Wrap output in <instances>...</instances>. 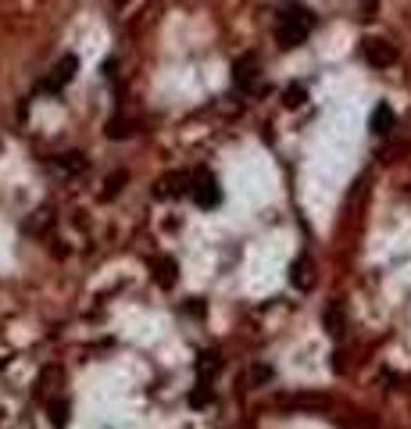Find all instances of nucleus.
<instances>
[{
    "label": "nucleus",
    "instance_id": "nucleus-1",
    "mask_svg": "<svg viewBox=\"0 0 411 429\" xmlns=\"http://www.w3.org/2000/svg\"><path fill=\"white\" fill-rule=\"evenodd\" d=\"M315 29V18L312 11H304V8H286L276 21V43L283 51H294L300 47V43L307 39V33Z\"/></svg>",
    "mask_w": 411,
    "mask_h": 429
},
{
    "label": "nucleus",
    "instance_id": "nucleus-2",
    "mask_svg": "<svg viewBox=\"0 0 411 429\" xmlns=\"http://www.w3.org/2000/svg\"><path fill=\"white\" fill-rule=\"evenodd\" d=\"M190 197L204 211H211V208L222 204V186H218V179L211 176L208 168H200V172H193V176H190Z\"/></svg>",
    "mask_w": 411,
    "mask_h": 429
},
{
    "label": "nucleus",
    "instance_id": "nucleus-3",
    "mask_svg": "<svg viewBox=\"0 0 411 429\" xmlns=\"http://www.w3.org/2000/svg\"><path fill=\"white\" fill-rule=\"evenodd\" d=\"M258 79H261V72H258V57H254V54H243V57L233 64V82H236V90H240V93L258 90Z\"/></svg>",
    "mask_w": 411,
    "mask_h": 429
},
{
    "label": "nucleus",
    "instance_id": "nucleus-4",
    "mask_svg": "<svg viewBox=\"0 0 411 429\" xmlns=\"http://www.w3.org/2000/svg\"><path fill=\"white\" fill-rule=\"evenodd\" d=\"M361 54H365V61L372 64V69H390V64L397 61V47L390 39H365Z\"/></svg>",
    "mask_w": 411,
    "mask_h": 429
},
{
    "label": "nucleus",
    "instance_id": "nucleus-5",
    "mask_svg": "<svg viewBox=\"0 0 411 429\" xmlns=\"http://www.w3.org/2000/svg\"><path fill=\"white\" fill-rule=\"evenodd\" d=\"M182 193H190V176H182V172H169V176H161L154 183V197L164 201V197H182Z\"/></svg>",
    "mask_w": 411,
    "mask_h": 429
},
{
    "label": "nucleus",
    "instance_id": "nucleus-6",
    "mask_svg": "<svg viewBox=\"0 0 411 429\" xmlns=\"http://www.w3.org/2000/svg\"><path fill=\"white\" fill-rule=\"evenodd\" d=\"M75 69H79V57L75 54H65L57 61V69H54V75L44 82V90H50V93H57L61 86H68L72 82V75H75Z\"/></svg>",
    "mask_w": 411,
    "mask_h": 429
},
{
    "label": "nucleus",
    "instance_id": "nucleus-7",
    "mask_svg": "<svg viewBox=\"0 0 411 429\" xmlns=\"http://www.w3.org/2000/svg\"><path fill=\"white\" fill-rule=\"evenodd\" d=\"M154 279H157V286H175V257H157L154 262Z\"/></svg>",
    "mask_w": 411,
    "mask_h": 429
},
{
    "label": "nucleus",
    "instance_id": "nucleus-8",
    "mask_svg": "<svg viewBox=\"0 0 411 429\" xmlns=\"http://www.w3.org/2000/svg\"><path fill=\"white\" fill-rule=\"evenodd\" d=\"M368 125H372L376 136L390 133V129H394V107H390V104H379L376 111H372V122H368Z\"/></svg>",
    "mask_w": 411,
    "mask_h": 429
},
{
    "label": "nucleus",
    "instance_id": "nucleus-9",
    "mask_svg": "<svg viewBox=\"0 0 411 429\" xmlns=\"http://www.w3.org/2000/svg\"><path fill=\"white\" fill-rule=\"evenodd\" d=\"M290 283H294L297 290H307V286H312V265H307L304 257H300V262H294V268H290Z\"/></svg>",
    "mask_w": 411,
    "mask_h": 429
},
{
    "label": "nucleus",
    "instance_id": "nucleus-10",
    "mask_svg": "<svg viewBox=\"0 0 411 429\" xmlns=\"http://www.w3.org/2000/svg\"><path fill=\"white\" fill-rule=\"evenodd\" d=\"M54 165H57L61 172H68V176H79V172H86V158H82V154H61Z\"/></svg>",
    "mask_w": 411,
    "mask_h": 429
},
{
    "label": "nucleus",
    "instance_id": "nucleus-11",
    "mask_svg": "<svg viewBox=\"0 0 411 429\" xmlns=\"http://www.w3.org/2000/svg\"><path fill=\"white\" fill-rule=\"evenodd\" d=\"M304 100H307V86H304V82L286 86V93H283V104H286V107H300Z\"/></svg>",
    "mask_w": 411,
    "mask_h": 429
},
{
    "label": "nucleus",
    "instance_id": "nucleus-12",
    "mask_svg": "<svg viewBox=\"0 0 411 429\" xmlns=\"http://www.w3.org/2000/svg\"><path fill=\"white\" fill-rule=\"evenodd\" d=\"M325 329L333 333V336L343 333V311H340V304H329L325 308Z\"/></svg>",
    "mask_w": 411,
    "mask_h": 429
},
{
    "label": "nucleus",
    "instance_id": "nucleus-13",
    "mask_svg": "<svg viewBox=\"0 0 411 429\" xmlns=\"http://www.w3.org/2000/svg\"><path fill=\"white\" fill-rule=\"evenodd\" d=\"M122 186H126V172H115V176L104 183V197H118Z\"/></svg>",
    "mask_w": 411,
    "mask_h": 429
},
{
    "label": "nucleus",
    "instance_id": "nucleus-14",
    "mask_svg": "<svg viewBox=\"0 0 411 429\" xmlns=\"http://www.w3.org/2000/svg\"><path fill=\"white\" fill-rule=\"evenodd\" d=\"M50 412H54V426H65L68 422V401H54Z\"/></svg>",
    "mask_w": 411,
    "mask_h": 429
}]
</instances>
